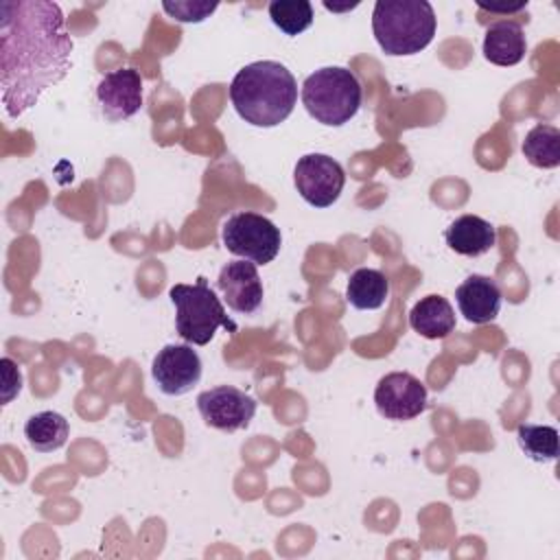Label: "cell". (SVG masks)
Instances as JSON below:
<instances>
[{
    "instance_id": "cell-20",
    "label": "cell",
    "mask_w": 560,
    "mask_h": 560,
    "mask_svg": "<svg viewBox=\"0 0 560 560\" xmlns=\"http://www.w3.org/2000/svg\"><path fill=\"white\" fill-rule=\"evenodd\" d=\"M516 440L521 451L534 462H553L558 457V431L549 424H518Z\"/></svg>"
},
{
    "instance_id": "cell-19",
    "label": "cell",
    "mask_w": 560,
    "mask_h": 560,
    "mask_svg": "<svg viewBox=\"0 0 560 560\" xmlns=\"http://www.w3.org/2000/svg\"><path fill=\"white\" fill-rule=\"evenodd\" d=\"M523 155L536 168H556L560 164V131L553 125H536L523 140Z\"/></svg>"
},
{
    "instance_id": "cell-1",
    "label": "cell",
    "mask_w": 560,
    "mask_h": 560,
    "mask_svg": "<svg viewBox=\"0 0 560 560\" xmlns=\"http://www.w3.org/2000/svg\"><path fill=\"white\" fill-rule=\"evenodd\" d=\"M72 37L59 4L0 2V85L7 116L18 118L57 85L72 66Z\"/></svg>"
},
{
    "instance_id": "cell-7",
    "label": "cell",
    "mask_w": 560,
    "mask_h": 560,
    "mask_svg": "<svg viewBox=\"0 0 560 560\" xmlns=\"http://www.w3.org/2000/svg\"><path fill=\"white\" fill-rule=\"evenodd\" d=\"M293 182L306 203L315 208H328L339 199L346 184V173L341 164L330 155L308 153L298 160L293 168Z\"/></svg>"
},
{
    "instance_id": "cell-5",
    "label": "cell",
    "mask_w": 560,
    "mask_h": 560,
    "mask_svg": "<svg viewBox=\"0 0 560 560\" xmlns=\"http://www.w3.org/2000/svg\"><path fill=\"white\" fill-rule=\"evenodd\" d=\"M168 298L175 306V328L177 335L195 346H206L217 328L236 332V322H232L219 302L217 293L210 289L208 280L201 276L195 284H173Z\"/></svg>"
},
{
    "instance_id": "cell-16",
    "label": "cell",
    "mask_w": 560,
    "mask_h": 560,
    "mask_svg": "<svg viewBox=\"0 0 560 560\" xmlns=\"http://www.w3.org/2000/svg\"><path fill=\"white\" fill-rule=\"evenodd\" d=\"M409 326L424 339H444L455 328V311L446 298L427 295L413 304Z\"/></svg>"
},
{
    "instance_id": "cell-11",
    "label": "cell",
    "mask_w": 560,
    "mask_h": 560,
    "mask_svg": "<svg viewBox=\"0 0 560 560\" xmlns=\"http://www.w3.org/2000/svg\"><path fill=\"white\" fill-rule=\"evenodd\" d=\"M96 101L109 122L131 118L142 107V77L136 68L107 72L96 85Z\"/></svg>"
},
{
    "instance_id": "cell-12",
    "label": "cell",
    "mask_w": 560,
    "mask_h": 560,
    "mask_svg": "<svg viewBox=\"0 0 560 560\" xmlns=\"http://www.w3.org/2000/svg\"><path fill=\"white\" fill-rule=\"evenodd\" d=\"M217 287L236 313L249 315L262 304V280L252 260H230L221 269Z\"/></svg>"
},
{
    "instance_id": "cell-3",
    "label": "cell",
    "mask_w": 560,
    "mask_h": 560,
    "mask_svg": "<svg viewBox=\"0 0 560 560\" xmlns=\"http://www.w3.org/2000/svg\"><path fill=\"white\" fill-rule=\"evenodd\" d=\"M435 13L427 0H378L372 33L385 55L402 57L424 50L435 35Z\"/></svg>"
},
{
    "instance_id": "cell-23",
    "label": "cell",
    "mask_w": 560,
    "mask_h": 560,
    "mask_svg": "<svg viewBox=\"0 0 560 560\" xmlns=\"http://www.w3.org/2000/svg\"><path fill=\"white\" fill-rule=\"evenodd\" d=\"M0 365H2V378H4V385H2V405H7V402H11V398H13L15 394H20V389H22V374H20L15 361L9 359V357H4V359L0 361Z\"/></svg>"
},
{
    "instance_id": "cell-13",
    "label": "cell",
    "mask_w": 560,
    "mask_h": 560,
    "mask_svg": "<svg viewBox=\"0 0 560 560\" xmlns=\"http://www.w3.org/2000/svg\"><path fill=\"white\" fill-rule=\"evenodd\" d=\"M455 300H457L459 313L472 324H488L501 311L499 284L492 278L479 276V273L468 276L455 289Z\"/></svg>"
},
{
    "instance_id": "cell-10",
    "label": "cell",
    "mask_w": 560,
    "mask_h": 560,
    "mask_svg": "<svg viewBox=\"0 0 560 560\" xmlns=\"http://www.w3.org/2000/svg\"><path fill=\"white\" fill-rule=\"evenodd\" d=\"M374 402L387 420H413L427 409V387L409 372H389L378 381Z\"/></svg>"
},
{
    "instance_id": "cell-4",
    "label": "cell",
    "mask_w": 560,
    "mask_h": 560,
    "mask_svg": "<svg viewBox=\"0 0 560 560\" xmlns=\"http://www.w3.org/2000/svg\"><path fill=\"white\" fill-rule=\"evenodd\" d=\"M361 83L341 66H326L308 74L302 83V103L322 125L341 127L357 116L361 107Z\"/></svg>"
},
{
    "instance_id": "cell-15",
    "label": "cell",
    "mask_w": 560,
    "mask_h": 560,
    "mask_svg": "<svg viewBox=\"0 0 560 560\" xmlns=\"http://www.w3.org/2000/svg\"><path fill=\"white\" fill-rule=\"evenodd\" d=\"M527 50L525 33L518 22L501 20L488 26L483 37V57L494 66H516Z\"/></svg>"
},
{
    "instance_id": "cell-6",
    "label": "cell",
    "mask_w": 560,
    "mask_h": 560,
    "mask_svg": "<svg viewBox=\"0 0 560 560\" xmlns=\"http://www.w3.org/2000/svg\"><path fill=\"white\" fill-rule=\"evenodd\" d=\"M223 245L230 254L254 265L271 262L280 252V230L273 221L256 212H236L223 223Z\"/></svg>"
},
{
    "instance_id": "cell-22",
    "label": "cell",
    "mask_w": 560,
    "mask_h": 560,
    "mask_svg": "<svg viewBox=\"0 0 560 560\" xmlns=\"http://www.w3.org/2000/svg\"><path fill=\"white\" fill-rule=\"evenodd\" d=\"M217 2H190V0H175V2H171V0H164L162 2V9L171 15V18H175L177 22H186V24H190V22H203L206 18H210V13H214L217 11Z\"/></svg>"
},
{
    "instance_id": "cell-14",
    "label": "cell",
    "mask_w": 560,
    "mask_h": 560,
    "mask_svg": "<svg viewBox=\"0 0 560 560\" xmlns=\"http://www.w3.org/2000/svg\"><path fill=\"white\" fill-rule=\"evenodd\" d=\"M446 245L462 256H481L497 243V230L477 214H462L444 232Z\"/></svg>"
},
{
    "instance_id": "cell-17",
    "label": "cell",
    "mask_w": 560,
    "mask_h": 560,
    "mask_svg": "<svg viewBox=\"0 0 560 560\" xmlns=\"http://www.w3.org/2000/svg\"><path fill=\"white\" fill-rule=\"evenodd\" d=\"M389 295V280L383 271L361 267L350 273L346 298L359 311H376L385 304Z\"/></svg>"
},
{
    "instance_id": "cell-9",
    "label": "cell",
    "mask_w": 560,
    "mask_h": 560,
    "mask_svg": "<svg viewBox=\"0 0 560 560\" xmlns=\"http://www.w3.org/2000/svg\"><path fill=\"white\" fill-rule=\"evenodd\" d=\"M151 376L162 394L184 396L201 378V359L186 343H168L155 354Z\"/></svg>"
},
{
    "instance_id": "cell-8",
    "label": "cell",
    "mask_w": 560,
    "mask_h": 560,
    "mask_svg": "<svg viewBox=\"0 0 560 560\" xmlns=\"http://www.w3.org/2000/svg\"><path fill=\"white\" fill-rule=\"evenodd\" d=\"M197 409L208 427L232 433L245 429L252 422L256 413V400L238 387L219 385L197 396Z\"/></svg>"
},
{
    "instance_id": "cell-18",
    "label": "cell",
    "mask_w": 560,
    "mask_h": 560,
    "mask_svg": "<svg viewBox=\"0 0 560 560\" xmlns=\"http://www.w3.org/2000/svg\"><path fill=\"white\" fill-rule=\"evenodd\" d=\"M68 433H70L68 420L57 411L33 413L24 424L26 442L37 453H52L61 448L68 440Z\"/></svg>"
},
{
    "instance_id": "cell-2",
    "label": "cell",
    "mask_w": 560,
    "mask_h": 560,
    "mask_svg": "<svg viewBox=\"0 0 560 560\" xmlns=\"http://www.w3.org/2000/svg\"><path fill=\"white\" fill-rule=\"evenodd\" d=\"M230 101L245 122L276 127L291 116L298 103V83L280 61H254L232 79Z\"/></svg>"
},
{
    "instance_id": "cell-21",
    "label": "cell",
    "mask_w": 560,
    "mask_h": 560,
    "mask_svg": "<svg viewBox=\"0 0 560 560\" xmlns=\"http://www.w3.org/2000/svg\"><path fill=\"white\" fill-rule=\"evenodd\" d=\"M271 22L284 35H300L313 24V7L306 0H273L269 4Z\"/></svg>"
}]
</instances>
